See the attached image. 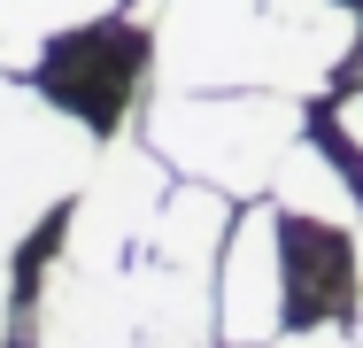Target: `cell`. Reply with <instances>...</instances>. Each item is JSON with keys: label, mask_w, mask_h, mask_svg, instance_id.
Listing matches in <instances>:
<instances>
[{"label": "cell", "mask_w": 363, "mask_h": 348, "mask_svg": "<svg viewBox=\"0 0 363 348\" xmlns=\"http://www.w3.org/2000/svg\"><path fill=\"white\" fill-rule=\"evenodd\" d=\"M271 348H363V333H348V325H333V317H309V325H294V333H279Z\"/></svg>", "instance_id": "obj_9"}, {"label": "cell", "mask_w": 363, "mask_h": 348, "mask_svg": "<svg viewBox=\"0 0 363 348\" xmlns=\"http://www.w3.org/2000/svg\"><path fill=\"white\" fill-rule=\"evenodd\" d=\"M93 16H116V0H0V70H39L62 31Z\"/></svg>", "instance_id": "obj_8"}, {"label": "cell", "mask_w": 363, "mask_h": 348, "mask_svg": "<svg viewBox=\"0 0 363 348\" xmlns=\"http://www.w3.org/2000/svg\"><path fill=\"white\" fill-rule=\"evenodd\" d=\"M340 132L363 147V93H348V101H340Z\"/></svg>", "instance_id": "obj_11"}, {"label": "cell", "mask_w": 363, "mask_h": 348, "mask_svg": "<svg viewBox=\"0 0 363 348\" xmlns=\"http://www.w3.org/2000/svg\"><path fill=\"white\" fill-rule=\"evenodd\" d=\"M16 333V271H8V256H0V348Z\"/></svg>", "instance_id": "obj_10"}, {"label": "cell", "mask_w": 363, "mask_h": 348, "mask_svg": "<svg viewBox=\"0 0 363 348\" xmlns=\"http://www.w3.org/2000/svg\"><path fill=\"white\" fill-rule=\"evenodd\" d=\"M108 139L70 116L47 85H23V70H0V256H16L47 209L77 202Z\"/></svg>", "instance_id": "obj_3"}, {"label": "cell", "mask_w": 363, "mask_h": 348, "mask_svg": "<svg viewBox=\"0 0 363 348\" xmlns=\"http://www.w3.org/2000/svg\"><path fill=\"white\" fill-rule=\"evenodd\" d=\"M155 85L186 93H325V77L356 55L348 0H155Z\"/></svg>", "instance_id": "obj_1"}, {"label": "cell", "mask_w": 363, "mask_h": 348, "mask_svg": "<svg viewBox=\"0 0 363 348\" xmlns=\"http://www.w3.org/2000/svg\"><path fill=\"white\" fill-rule=\"evenodd\" d=\"M162 202H170V163H162L147 139L116 132L108 147H101L93 178L77 186L55 256H70V263H85V271H116V263H132V256L147 248Z\"/></svg>", "instance_id": "obj_4"}, {"label": "cell", "mask_w": 363, "mask_h": 348, "mask_svg": "<svg viewBox=\"0 0 363 348\" xmlns=\"http://www.w3.org/2000/svg\"><path fill=\"white\" fill-rule=\"evenodd\" d=\"M155 70V23L132 31V23H116V16H93V23H77L62 31L47 55H39V85L85 116L101 139H116L132 124V109H140V77Z\"/></svg>", "instance_id": "obj_5"}, {"label": "cell", "mask_w": 363, "mask_h": 348, "mask_svg": "<svg viewBox=\"0 0 363 348\" xmlns=\"http://www.w3.org/2000/svg\"><path fill=\"white\" fill-rule=\"evenodd\" d=\"M271 202L301 217V224H325V232H356L363 224V202L356 186H348V170L317 147V139H294L286 163H279V178H271Z\"/></svg>", "instance_id": "obj_7"}, {"label": "cell", "mask_w": 363, "mask_h": 348, "mask_svg": "<svg viewBox=\"0 0 363 348\" xmlns=\"http://www.w3.org/2000/svg\"><path fill=\"white\" fill-rule=\"evenodd\" d=\"M356 333H363V224H356Z\"/></svg>", "instance_id": "obj_12"}, {"label": "cell", "mask_w": 363, "mask_h": 348, "mask_svg": "<svg viewBox=\"0 0 363 348\" xmlns=\"http://www.w3.org/2000/svg\"><path fill=\"white\" fill-rule=\"evenodd\" d=\"M140 139L178 178H201L217 194H271L286 147L301 139V101L294 93H263V85H232V93L155 85V101L140 116Z\"/></svg>", "instance_id": "obj_2"}, {"label": "cell", "mask_w": 363, "mask_h": 348, "mask_svg": "<svg viewBox=\"0 0 363 348\" xmlns=\"http://www.w3.org/2000/svg\"><path fill=\"white\" fill-rule=\"evenodd\" d=\"M286 209H247L232 217V240H224V263H217V341L232 348H263L279 341L286 325V302H294V278H286V232H279Z\"/></svg>", "instance_id": "obj_6"}]
</instances>
